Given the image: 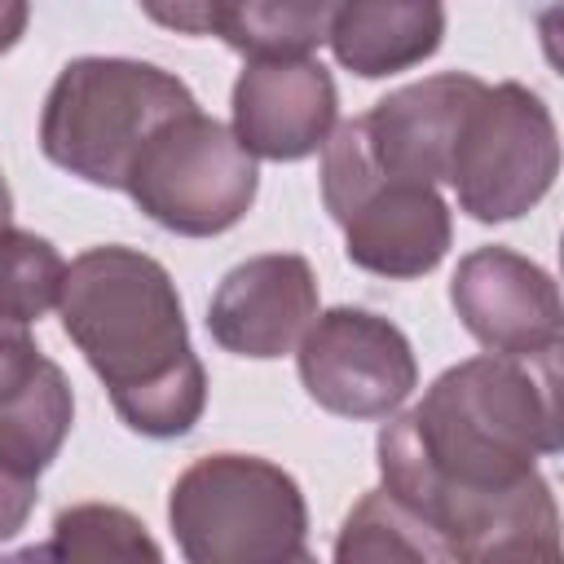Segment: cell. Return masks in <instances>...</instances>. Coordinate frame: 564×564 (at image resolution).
<instances>
[{"mask_svg": "<svg viewBox=\"0 0 564 564\" xmlns=\"http://www.w3.org/2000/svg\"><path fill=\"white\" fill-rule=\"evenodd\" d=\"M383 489L419 511L449 560H555L560 511L538 458L560 454L555 375L480 352L388 414L375 441Z\"/></svg>", "mask_w": 564, "mask_h": 564, "instance_id": "cell-1", "label": "cell"}, {"mask_svg": "<svg viewBox=\"0 0 564 564\" xmlns=\"http://www.w3.org/2000/svg\"><path fill=\"white\" fill-rule=\"evenodd\" d=\"M57 313L137 436L172 441L203 419L207 370L189 348L176 282L154 256L119 242L79 251L66 264Z\"/></svg>", "mask_w": 564, "mask_h": 564, "instance_id": "cell-2", "label": "cell"}, {"mask_svg": "<svg viewBox=\"0 0 564 564\" xmlns=\"http://www.w3.org/2000/svg\"><path fill=\"white\" fill-rule=\"evenodd\" d=\"M185 79L137 57H75L57 70L40 110V150L62 172L123 189L141 145L172 115L194 110Z\"/></svg>", "mask_w": 564, "mask_h": 564, "instance_id": "cell-3", "label": "cell"}, {"mask_svg": "<svg viewBox=\"0 0 564 564\" xmlns=\"http://www.w3.org/2000/svg\"><path fill=\"white\" fill-rule=\"evenodd\" d=\"M167 524L189 564L308 560V502L300 480L256 454H207L167 494Z\"/></svg>", "mask_w": 564, "mask_h": 564, "instance_id": "cell-4", "label": "cell"}, {"mask_svg": "<svg viewBox=\"0 0 564 564\" xmlns=\"http://www.w3.org/2000/svg\"><path fill=\"white\" fill-rule=\"evenodd\" d=\"M322 203L344 229V256L375 278H423L445 260L454 238L449 203L436 185L379 172L357 119L335 123L322 145Z\"/></svg>", "mask_w": 564, "mask_h": 564, "instance_id": "cell-5", "label": "cell"}, {"mask_svg": "<svg viewBox=\"0 0 564 564\" xmlns=\"http://www.w3.org/2000/svg\"><path fill=\"white\" fill-rule=\"evenodd\" d=\"M260 189V167L229 123L198 106L172 115L141 145L123 194L167 234L216 238L234 229Z\"/></svg>", "mask_w": 564, "mask_h": 564, "instance_id": "cell-6", "label": "cell"}, {"mask_svg": "<svg viewBox=\"0 0 564 564\" xmlns=\"http://www.w3.org/2000/svg\"><path fill=\"white\" fill-rule=\"evenodd\" d=\"M560 172V132L551 106L516 84H485L471 101L449 159L458 207L480 225H507L533 212Z\"/></svg>", "mask_w": 564, "mask_h": 564, "instance_id": "cell-7", "label": "cell"}, {"mask_svg": "<svg viewBox=\"0 0 564 564\" xmlns=\"http://www.w3.org/2000/svg\"><path fill=\"white\" fill-rule=\"evenodd\" d=\"M304 392L339 419H388L419 388L405 330L370 308H326L295 344Z\"/></svg>", "mask_w": 564, "mask_h": 564, "instance_id": "cell-8", "label": "cell"}, {"mask_svg": "<svg viewBox=\"0 0 564 564\" xmlns=\"http://www.w3.org/2000/svg\"><path fill=\"white\" fill-rule=\"evenodd\" d=\"M449 304L463 330L498 357H546L560 348V291L555 278L511 251V247H476L458 260L449 278Z\"/></svg>", "mask_w": 564, "mask_h": 564, "instance_id": "cell-9", "label": "cell"}, {"mask_svg": "<svg viewBox=\"0 0 564 564\" xmlns=\"http://www.w3.org/2000/svg\"><path fill=\"white\" fill-rule=\"evenodd\" d=\"M234 137L251 159L300 163L339 123V93L313 57H251L234 79Z\"/></svg>", "mask_w": 564, "mask_h": 564, "instance_id": "cell-10", "label": "cell"}, {"mask_svg": "<svg viewBox=\"0 0 564 564\" xmlns=\"http://www.w3.org/2000/svg\"><path fill=\"white\" fill-rule=\"evenodd\" d=\"M317 273L295 251H269L234 264L207 304L212 339L251 361L295 352L300 335L317 317Z\"/></svg>", "mask_w": 564, "mask_h": 564, "instance_id": "cell-11", "label": "cell"}, {"mask_svg": "<svg viewBox=\"0 0 564 564\" xmlns=\"http://www.w3.org/2000/svg\"><path fill=\"white\" fill-rule=\"evenodd\" d=\"M480 88L485 79L467 70H441L379 97L366 115H357V132L370 163L388 176L441 185L449 176L454 141Z\"/></svg>", "mask_w": 564, "mask_h": 564, "instance_id": "cell-12", "label": "cell"}, {"mask_svg": "<svg viewBox=\"0 0 564 564\" xmlns=\"http://www.w3.org/2000/svg\"><path fill=\"white\" fill-rule=\"evenodd\" d=\"M75 423V397L57 361L31 335L0 352V463L35 476L57 458Z\"/></svg>", "mask_w": 564, "mask_h": 564, "instance_id": "cell-13", "label": "cell"}, {"mask_svg": "<svg viewBox=\"0 0 564 564\" xmlns=\"http://www.w3.org/2000/svg\"><path fill=\"white\" fill-rule=\"evenodd\" d=\"M445 40L441 0H339L326 44L361 79H383L427 62Z\"/></svg>", "mask_w": 564, "mask_h": 564, "instance_id": "cell-14", "label": "cell"}, {"mask_svg": "<svg viewBox=\"0 0 564 564\" xmlns=\"http://www.w3.org/2000/svg\"><path fill=\"white\" fill-rule=\"evenodd\" d=\"M339 0H220L212 35L251 57H308L326 44Z\"/></svg>", "mask_w": 564, "mask_h": 564, "instance_id": "cell-15", "label": "cell"}, {"mask_svg": "<svg viewBox=\"0 0 564 564\" xmlns=\"http://www.w3.org/2000/svg\"><path fill=\"white\" fill-rule=\"evenodd\" d=\"M335 560L339 564H361V560H449L445 542L436 538V529L410 511L397 494L366 489L357 498V507L344 516L339 538H335Z\"/></svg>", "mask_w": 564, "mask_h": 564, "instance_id": "cell-16", "label": "cell"}, {"mask_svg": "<svg viewBox=\"0 0 564 564\" xmlns=\"http://www.w3.org/2000/svg\"><path fill=\"white\" fill-rule=\"evenodd\" d=\"M31 560H159V542L145 524L110 502H79L57 511L48 542L26 551Z\"/></svg>", "mask_w": 564, "mask_h": 564, "instance_id": "cell-17", "label": "cell"}, {"mask_svg": "<svg viewBox=\"0 0 564 564\" xmlns=\"http://www.w3.org/2000/svg\"><path fill=\"white\" fill-rule=\"evenodd\" d=\"M66 260L57 247L31 229H0V326H31L57 308Z\"/></svg>", "mask_w": 564, "mask_h": 564, "instance_id": "cell-18", "label": "cell"}, {"mask_svg": "<svg viewBox=\"0 0 564 564\" xmlns=\"http://www.w3.org/2000/svg\"><path fill=\"white\" fill-rule=\"evenodd\" d=\"M35 502H40L35 476H22V471H13V467L0 463V542L18 538L26 529Z\"/></svg>", "mask_w": 564, "mask_h": 564, "instance_id": "cell-19", "label": "cell"}, {"mask_svg": "<svg viewBox=\"0 0 564 564\" xmlns=\"http://www.w3.org/2000/svg\"><path fill=\"white\" fill-rule=\"evenodd\" d=\"M220 0H141L145 18L176 31V35H212Z\"/></svg>", "mask_w": 564, "mask_h": 564, "instance_id": "cell-20", "label": "cell"}, {"mask_svg": "<svg viewBox=\"0 0 564 564\" xmlns=\"http://www.w3.org/2000/svg\"><path fill=\"white\" fill-rule=\"evenodd\" d=\"M31 22V0H0V53H9Z\"/></svg>", "mask_w": 564, "mask_h": 564, "instance_id": "cell-21", "label": "cell"}, {"mask_svg": "<svg viewBox=\"0 0 564 564\" xmlns=\"http://www.w3.org/2000/svg\"><path fill=\"white\" fill-rule=\"evenodd\" d=\"M4 225H13V189H9V181L0 176V229Z\"/></svg>", "mask_w": 564, "mask_h": 564, "instance_id": "cell-22", "label": "cell"}, {"mask_svg": "<svg viewBox=\"0 0 564 564\" xmlns=\"http://www.w3.org/2000/svg\"><path fill=\"white\" fill-rule=\"evenodd\" d=\"M22 335H31V326H0V352H4L9 344H18Z\"/></svg>", "mask_w": 564, "mask_h": 564, "instance_id": "cell-23", "label": "cell"}]
</instances>
